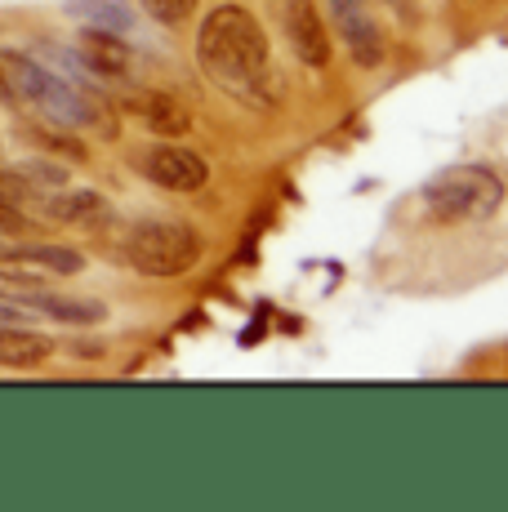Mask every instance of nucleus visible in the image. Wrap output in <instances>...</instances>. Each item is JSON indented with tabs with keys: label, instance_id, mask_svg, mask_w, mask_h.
Segmentation results:
<instances>
[{
	"label": "nucleus",
	"instance_id": "8",
	"mask_svg": "<svg viewBox=\"0 0 508 512\" xmlns=\"http://www.w3.org/2000/svg\"><path fill=\"white\" fill-rule=\"evenodd\" d=\"M45 214L54 223H67V228H99V223L112 219V205L94 187H67V192H54L45 201Z\"/></svg>",
	"mask_w": 508,
	"mask_h": 512
},
{
	"label": "nucleus",
	"instance_id": "19",
	"mask_svg": "<svg viewBox=\"0 0 508 512\" xmlns=\"http://www.w3.org/2000/svg\"><path fill=\"white\" fill-rule=\"evenodd\" d=\"M0 98H14L9 94V81H5V67H0Z\"/></svg>",
	"mask_w": 508,
	"mask_h": 512
},
{
	"label": "nucleus",
	"instance_id": "5",
	"mask_svg": "<svg viewBox=\"0 0 508 512\" xmlns=\"http://www.w3.org/2000/svg\"><path fill=\"white\" fill-rule=\"evenodd\" d=\"M143 174L165 187V192H197L210 179V165H205L201 152L192 147H179V143H156L143 152Z\"/></svg>",
	"mask_w": 508,
	"mask_h": 512
},
{
	"label": "nucleus",
	"instance_id": "11",
	"mask_svg": "<svg viewBox=\"0 0 508 512\" xmlns=\"http://www.w3.org/2000/svg\"><path fill=\"white\" fill-rule=\"evenodd\" d=\"M81 63L90 67V72L99 76H121L125 67H130V49H125V41L116 32H103V27H90V32L81 36Z\"/></svg>",
	"mask_w": 508,
	"mask_h": 512
},
{
	"label": "nucleus",
	"instance_id": "15",
	"mask_svg": "<svg viewBox=\"0 0 508 512\" xmlns=\"http://www.w3.org/2000/svg\"><path fill=\"white\" fill-rule=\"evenodd\" d=\"M45 196V187L32 179L27 170H14V165H0V201H9V205H32V201H41Z\"/></svg>",
	"mask_w": 508,
	"mask_h": 512
},
{
	"label": "nucleus",
	"instance_id": "3",
	"mask_svg": "<svg viewBox=\"0 0 508 512\" xmlns=\"http://www.w3.org/2000/svg\"><path fill=\"white\" fill-rule=\"evenodd\" d=\"M504 205V183L486 165H451L424 183V214L433 223H482Z\"/></svg>",
	"mask_w": 508,
	"mask_h": 512
},
{
	"label": "nucleus",
	"instance_id": "10",
	"mask_svg": "<svg viewBox=\"0 0 508 512\" xmlns=\"http://www.w3.org/2000/svg\"><path fill=\"white\" fill-rule=\"evenodd\" d=\"M50 352H54V343L45 339V334L27 330L23 321H18V326H0V366L32 370V366H41Z\"/></svg>",
	"mask_w": 508,
	"mask_h": 512
},
{
	"label": "nucleus",
	"instance_id": "4",
	"mask_svg": "<svg viewBox=\"0 0 508 512\" xmlns=\"http://www.w3.org/2000/svg\"><path fill=\"white\" fill-rule=\"evenodd\" d=\"M121 259L143 277H183L201 259V236L179 219H143L121 236Z\"/></svg>",
	"mask_w": 508,
	"mask_h": 512
},
{
	"label": "nucleus",
	"instance_id": "7",
	"mask_svg": "<svg viewBox=\"0 0 508 512\" xmlns=\"http://www.w3.org/2000/svg\"><path fill=\"white\" fill-rule=\"evenodd\" d=\"M286 32H290V45H295L299 63H308V67H326L330 63V32H326V18L317 14L312 0H290Z\"/></svg>",
	"mask_w": 508,
	"mask_h": 512
},
{
	"label": "nucleus",
	"instance_id": "14",
	"mask_svg": "<svg viewBox=\"0 0 508 512\" xmlns=\"http://www.w3.org/2000/svg\"><path fill=\"white\" fill-rule=\"evenodd\" d=\"M67 14H76L90 27H103V32H125L134 23L130 0H67Z\"/></svg>",
	"mask_w": 508,
	"mask_h": 512
},
{
	"label": "nucleus",
	"instance_id": "18",
	"mask_svg": "<svg viewBox=\"0 0 508 512\" xmlns=\"http://www.w3.org/2000/svg\"><path fill=\"white\" fill-rule=\"evenodd\" d=\"M18 321H23V312L14 303H0V326H18Z\"/></svg>",
	"mask_w": 508,
	"mask_h": 512
},
{
	"label": "nucleus",
	"instance_id": "13",
	"mask_svg": "<svg viewBox=\"0 0 508 512\" xmlns=\"http://www.w3.org/2000/svg\"><path fill=\"white\" fill-rule=\"evenodd\" d=\"M14 259L32 263L36 272H45V277H76V272L85 268V259L76 250H67V245H18V250H9Z\"/></svg>",
	"mask_w": 508,
	"mask_h": 512
},
{
	"label": "nucleus",
	"instance_id": "12",
	"mask_svg": "<svg viewBox=\"0 0 508 512\" xmlns=\"http://www.w3.org/2000/svg\"><path fill=\"white\" fill-rule=\"evenodd\" d=\"M134 112H139V121L148 125L152 134H170V139L188 134V125H192L188 107H179L170 94H148V98H139V103H134Z\"/></svg>",
	"mask_w": 508,
	"mask_h": 512
},
{
	"label": "nucleus",
	"instance_id": "16",
	"mask_svg": "<svg viewBox=\"0 0 508 512\" xmlns=\"http://www.w3.org/2000/svg\"><path fill=\"white\" fill-rule=\"evenodd\" d=\"M197 5H201V0H143V9H148L156 23H165V27L188 23V18L197 14Z\"/></svg>",
	"mask_w": 508,
	"mask_h": 512
},
{
	"label": "nucleus",
	"instance_id": "6",
	"mask_svg": "<svg viewBox=\"0 0 508 512\" xmlns=\"http://www.w3.org/2000/svg\"><path fill=\"white\" fill-rule=\"evenodd\" d=\"M326 9H330V27L339 32V41L353 54V63L361 67L384 63V36H379L375 18H370V9L361 0H326Z\"/></svg>",
	"mask_w": 508,
	"mask_h": 512
},
{
	"label": "nucleus",
	"instance_id": "9",
	"mask_svg": "<svg viewBox=\"0 0 508 512\" xmlns=\"http://www.w3.org/2000/svg\"><path fill=\"white\" fill-rule=\"evenodd\" d=\"M23 308L32 312H45V317L54 321H67V326H94V321L107 317V308L99 299H81V294H50V290H32L23 294Z\"/></svg>",
	"mask_w": 508,
	"mask_h": 512
},
{
	"label": "nucleus",
	"instance_id": "2",
	"mask_svg": "<svg viewBox=\"0 0 508 512\" xmlns=\"http://www.w3.org/2000/svg\"><path fill=\"white\" fill-rule=\"evenodd\" d=\"M0 67H5L9 94L32 103L58 130H94V125L107 121L99 98L90 90H81V85H72L67 76H58L54 67L36 63L32 54H14V49H9V54H0Z\"/></svg>",
	"mask_w": 508,
	"mask_h": 512
},
{
	"label": "nucleus",
	"instance_id": "1",
	"mask_svg": "<svg viewBox=\"0 0 508 512\" xmlns=\"http://www.w3.org/2000/svg\"><path fill=\"white\" fill-rule=\"evenodd\" d=\"M197 58L214 85L223 94H232L237 103L268 112L277 107V67H272V49L263 36L259 18L241 5H219L201 18L197 32Z\"/></svg>",
	"mask_w": 508,
	"mask_h": 512
},
{
	"label": "nucleus",
	"instance_id": "17",
	"mask_svg": "<svg viewBox=\"0 0 508 512\" xmlns=\"http://www.w3.org/2000/svg\"><path fill=\"white\" fill-rule=\"evenodd\" d=\"M18 232H27V214L18 205L0 201V236H18Z\"/></svg>",
	"mask_w": 508,
	"mask_h": 512
}]
</instances>
